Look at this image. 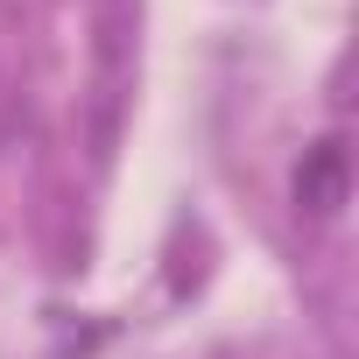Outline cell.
Masks as SVG:
<instances>
[{
  "label": "cell",
  "mask_w": 359,
  "mask_h": 359,
  "mask_svg": "<svg viewBox=\"0 0 359 359\" xmlns=\"http://www.w3.org/2000/svg\"><path fill=\"white\" fill-rule=\"evenodd\" d=\"M296 191H303L310 212H331V205L345 198V148H338V141H324V148L310 155V169H303V184H296Z\"/></svg>",
  "instance_id": "cell-1"
}]
</instances>
